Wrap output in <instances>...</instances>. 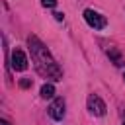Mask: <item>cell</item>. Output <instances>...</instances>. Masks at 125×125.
<instances>
[{
  "mask_svg": "<svg viewBox=\"0 0 125 125\" xmlns=\"http://www.w3.org/2000/svg\"><path fill=\"white\" fill-rule=\"evenodd\" d=\"M123 125H125V123H123Z\"/></svg>",
  "mask_w": 125,
  "mask_h": 125,
  "instance_id": "obj_13",
  "label": "cell"
},
{
  "mask_svg": "<svg viewBox=\"0 0 125 125\" xmlns=\"http://www.w3.org/2000/svg\"><path fill=\"white\" fill-rule=\"evenodd\" d=\"M123 78H125V74H123Z\"/></svg>",
  "mask_w": 125,
  "mask_h": 125,
  "instance_id": "obj_12",
  "label": "cell"
},
{
  "mask_svg": "<svg viewBox=\"0 0 125 125\" xmlns=\"http://www.w3.org/2000/svg\"><path fill=\"white\" fill-rule=\"evenodd\" d=\"M49 115H51L55 121H61V119L64 117V100H62V98L53 100V104L49 105Z\"/></svg>",
  "mask_w": 125,
  "mask_h": 125,
  "instance_id": "obj_5",
  "label": "cell"
},
{
  "mask_svg": "<svg viewBox=\"0 0 125 125\" xmlns=\"http://www.w3.org/2000/svg\"><path fill=\"white\" fill-rule=\"evenodd\" d=\"M12 68L14 70H25L27 68V57L21 49H14L12 51Z\"/></svg>",
  "mask_w": 125,
  "mask_h": 125,
  "instance_id": "obj_4",
  "label": "cell"
},
{
  "mask_svg": "<svg viewBox=\"0 0 125 125\" xmlns=\"http://www.w3.org/2000/svg\"><path fill=\"white\" fill-rule=\"evenodd\" d=\"M55 96V86L53 84H43L41 86V98H53Z\"/></svg>",
  "mask_w": 125,
  "mask_h": 125,
  "instance_id": "obj_7",
  "label": "cell"
},
{
  "mask_svg": "<svg viewBox=\"0 0 125 125\" xmlns=\"http://www.w3.org/2000/svg\"><path fill=\"white\" fill-rule=\"evenodd\" d=\"M107 57L111 59V62H113L115 66H121V64L125 62V59H123V55H121V53H119V51H117L115 47H109V49H107Z\"/></svg>",
  "mask_w": 125,
  "mask_h": 125,
  "instance_id": "obj_6",
  "label": "cell"
},
{
  "mask_svg": "<svg viewBox=\"0 0 125 125\" xmlns=\"http://www.w3.org/2000/svg\"><path fill=\"white\" fill-rule=\"evenodd\" d=\"M62 18H64V16H62L61 12H57V14H55V20H57V21H62Z\"/></svg>",
  "mask_w": 125,
  "mask_h": 125,
  "instance_id": "obj_10",
  "label": "cell"
},
{
  "mask_svg": "<svg viewBox=\"0 0 125 125\" xmlns=\"http://www.w3.org/2000/svg\"><path fill=\"white\" fill-rule=\"evenodd\" d=\"M27 45H29L31 59H33V64H35L37 72L41 76H47V78H53V80H61L62 78V70L55 62V59L51 57V53L47 51V47L35 35H29L27 37Z\"/></svg>",
  "mask_w": 125,
  "mask_h": 125,
  "instance_id": "obj_1",
  "label": "cell"
},
{
  "mask_svg": "<svg viewBox=\"0 0 125 125\" xmlns=\"http://www.w3.org/2000/svg\"><path fill=\"white\" fill-rule=\"evenodd\" d=\"M20 86H21V88H29V86H31V80H29V78H23V80H20Z\"/></svg>",
  "mask_w": 125,
  "mask_h": 125,
  "instance_id": "obj_9",
  "label": "cell"
},
{
  "mask_svg": "<svg viewBox=\"0 0 125 125\" xmlns=\"http://www.w3.org/2000/svg\"><path fill=\"white\" fill-rule=\"evenodd\" d=\"M84 20H86V23H88L90 27H94V29H104V27L107 25V20H105L102 14H98L96 10H84Z\"/></svg>",
  "mask_w": 125,
  "mask_h": 125,
  "instance_id": "obj_2",
  "label": "cell"
},
{
  "mask_svg": "<svg viewBox=\"0 0 125 125\" xmlns=\"http://www.w3.org/2000/svg\"><path fill=\"white\" fill-rule=\"evenodd\" d=\"M0 125H10V123H8L6 119H2V121H0Z\"/></svg>",
  "mask_w": 125,
  "mask_h": 125,
  "instance_id": "obj_11",
  "label": "cell"
},
{
  "mask_svg": "<svg viewBox=\"0 0 125 125\" xmlns=\"http://www.w3.org/2000/svg\"><path fill=\"white\" fill-rule=\"evenodd\" d=\"M41 4H43L45 8H55V6H57V0H41Z\"/></svg>",
  "mask_w": 125,
  "mask_h": 125,
  "instance_id": "obj_8",
  "label": "cell"
},
{
  "mask_svg": "<svg viewBox=\"0 0 125 125\" xmlns=\"http://www.w3.org/2000/svg\"><path fill=\"white\" fill-rule=\"evenodd\" d=\"M88 109L94 113V115H105V104H104V100L98 96V94H90L88 96Z\"/></svg>",
  "mask_w": 125,
  "mask_h": 125,
  "instance_id": "obj_3",
  "label": "cell"
}]
</instances>
